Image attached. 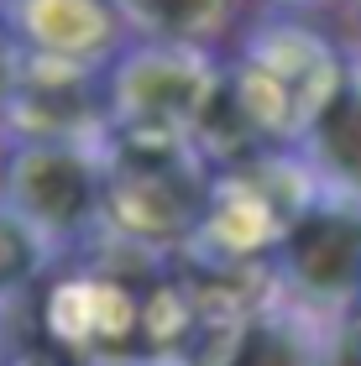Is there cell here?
<instances>
[{
	"mask_svg": "<svg viewBox=\"0 0 361 366\" xmlns=\"http://www.w3.org/2000/svg\"><path fill=\"white\" fill-rule=\"evenodd\" d=\"M147 21H162V26H199L220 0H131Z\"/></svg>",
	"mask_w": 361,
	"mask_h": 366,
	"instance_id": "obj_5",
	"label": "cell"
},
{
	"mask_svg": "<svg viewBox=\"0 0 361 366\" xmlns=\"http://www.w3.org/2000/svg\"><path fill=\"white\" fill-rule=\"evenodd\" d=\"M26 267H31V246H26V236H21L11 220H0V288H6V282H16Z\"/></svg>",
	"mask_w": 361,
	"mask_h": 366,
	"instance_id": "obj_6",
	"label": "cell"
},
{
	"mask_svg": "<svg viewBox=\"0 0 361 366\" xmlns=\"http://www.w3.org/2000/svg\"><path fill=\"white\" fill-rule=\"evenodd\" d=\"M288 272L315 298L361 293V209H309L288 230Z\"/></svg>",
	"mask_w": 361,
	"mask_h": 366,
	"instance_id": "obj_1",
	"label": "cell"
},
{
	"mask_svg": "<svg viewBox=\"0 0 361 366\" xmlns=\"http://www.w3.org/2000/svg\"><path fill=\"white\" fill-rule=\"evenodd\" d=\"M16 194L31 214L53 225H69L74 214H84L89 204V173L79 168L74 157H58V152H37L16 168Z\"/></svg>",
	"mask_w": 361,
	"mask_h": 366,
	"instance_id": "obj_3",
	"label": "cell"
},
{
	"mask_svg": "<svg viewBox=\"0 0 361 366\" xmlns=\"http://www.w3.org/2000/svg\"><path fill=\"white\" fill-rule=\"evenodd\" d=\"M231 366H315V356H309L288 330H252Z\"/></svg>",
	"mask_w": 361,
	"mask_h": 366,
	"instance_id": "obj_4",
	"label": "cell"
},
{
	"mask_svg": "<svg viewBox=\"0 0 361 366\" xmlns=\"http://www.w3.org/2000/svg\"><path fill=\"white\" fill-rule=\"evenodd\" d=\"M315 152L351 194H361V79H340L315 115Z\"/></svg>",
	"mask_w": 361,
	"mask_h": 366,
	"instance_id": "obj_2",
	"label": "cell"
}]
</instances>
